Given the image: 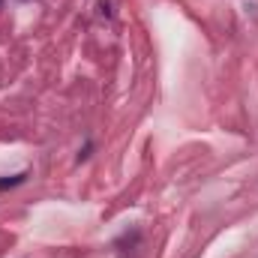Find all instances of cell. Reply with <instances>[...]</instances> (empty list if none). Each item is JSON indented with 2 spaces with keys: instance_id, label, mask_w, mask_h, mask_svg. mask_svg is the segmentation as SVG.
<instances>
[{
  "instance_id": "obj_1",
  "label": "cell",
  "mask_w": 258,
  "mask_h": 258,
  "mask_svg": "<svg viewBox=\"0 0 258 258\" xmlns=\"http://www.w3.org/2000/svg\"><path fill=\"white\" fill-rule=\"evenodd\" d=\"M27 174H15V177H0V189H6V186H15V183H21Z\"/></svg>"
},
{
  "instance_id": "obj_2",
  "label": "cell",
  "mask_w": 258,
  "mask_h": 258,
  "mask_svg": "<svg viewBox=\"0 0 258 258\" xmlns=\"http://www.w3.org/2000/svg\"><path fill=\"white\" fill-rule=\"evenodd\" d=\"M0 6H3V0H0Z\"/></svg>"
}]
</instances>
